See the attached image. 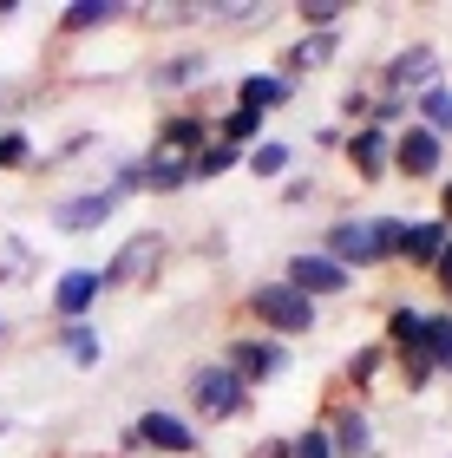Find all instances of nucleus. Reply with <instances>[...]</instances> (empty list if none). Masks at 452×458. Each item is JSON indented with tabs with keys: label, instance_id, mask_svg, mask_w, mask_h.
<instances>
[{
	"label": "nucleus",
	"instance_id": "ddd939ff",
	"mask_svg": "<svg viewBox=\"0 0 452 458\" xmlns=\"http://www.w3.org/2000/svg\"><path fill=\"white\" fill-rule=\"evenodd\" d=\"M341 157H347V171H354L361 183H387V177H394V138L374 131V124L347 131L341 138Z\"/></svg>",
	"mask_w": 452,
	"mask_h": 458
},
{
	"label": "nucleus",
	"instance_id": "cd10ccee",
	"mask_svg": "<svg viewBox=\"0 0 452 458\" xmlns=\"http://www.w3.org/2000/svg\"><path fill=\"white\" fill-rule=\"evenodd\" d=\"M394 373H400L406 393H426V386H433V367H426L420 347H394Z\"/></svg>",
	"mask_w": 452,
	"mask_h": 458
},
{
	"label": "nucleus",
	"instance_id": "9b49d317",
	"mask_svg": "<svg viewBox=\"0 0 452 458\" xmlns=\"http://www.w3.org/2000/svg\"><path fill=\"white\" fill-rule=\"evenodd\" d=\"M132 439L145 445V452H164V458H191L203 439H197V426L183 420V412H164V406H145L132 420Z\"/></svg>",
	"mask_w": 452,
	"mask_h": 458
},
{
	"label": "nucleus",
	"instance_id": "473e14b6",
	"mask_svg": "<svg viewBox=\"0 0 452 458\" xmlns=\"http://www.w3.org/2000/svg\"><path fill=\"white\" fill-rule=\"evenodd\" d=\"M367 112H374V92H367V86H347V92H341V124H347V131H361Z\"/></svg>",
	"mask_w": 452,
	"mask_h": 458
},
{
	"label": "nucleus",
	"instance_id": "a211bd4d",
	"mask_svg": "<svg viewBox=\"0 0 452 458\" xmlns=\"http://www.w3.org/2000/svg\"><path fill=\"white\" fill-rule=\"evenodd\" d=\"M295 98H302V86H289L282 72H243V79H236V106H250V112H262V118L282 112V106H295Z\"/></svg>",
	"mask_w": 452,
	"mask_h": 458
},
{
	"label": "nucleus",
	"instance_id": "a878e982",
	"mask_svg": "<svg viewBox=\"0 0 452 458\" xmlns=\"http://www.w3.org/2000/svg\"><path fill=\"white\" fill-rule=\"evenodd\" d=\"M33 268H39V256H33L27 242H20V236H0V282H27Z\"/></svg>",
	"mask_w": 452,
	"mask_h": 458
},
{
	"label": "nucleus",
	"instance_id": "f03ea898",
	"mask_svg": "<svg viewBox=\"0 0 452 458\" xmlns=\"http://www.w3.org/2000/svg\"><path fill=\"white\" fill-rule=\"evenodd\" d=\"M400 223L406 216H341V223H328L321 256H335L347 276H354V268H380V262H394V249H400Z\"/></svg>",
	"mask_w": 452,
	"mask_h": 458
},
{
	"label": "nucleus",
	"instance_id": "bb28decb",
	"mask_svg": "<svg viewBox=\"0 0 452 458\" xmlns=\"http://www.w3.org/2000/svg\"><path fill=\"white\" fill-rule=\"evenodd\" d=\"M414 118V98H394V92H374V112H367V124H374V131H387L394 138L400 124Z\"/></svg>",
	"mask_w": 452,
	"mask_h": 458
},
{
	"label": "nucleus",
	"instance_id": "7c9ffc66",
	"mask_svg": "<svg viewBox=\"0 0 452 458\" xmlns=\"http://www.w3.org/2000/svg\"><path fill=\"white\" fill-rule=\"evenodd\" d=\"M347 7H328V0H308L302 7V33H341Z\"/></svg>",
	"mask_w": 452,
	"mask_h": 458
},
{
	"label": "nucleus",
	"instance_id": "72a5a7b5",
	"mask_svg": "<svg viewBox=\"0 0 452 458\" xmlns=\"http://www.w3.org/2000/svg\"><path fill=\"white\" fill-rule=\"evenodd\" d=\"M86 151H98V138H86V131H79V138H66V144H59L53 157H39V171H59V164H79Z\"/></svg>",
	"mask_w": 452,
	"mask_h": 458
},
{
	"label": "nucleus",
	"instance_id": "c85d7f7f",
	"mask_svg": "<svg viewBox=\"0 0 452 458\" xmlns=\"http://www.w3.org/2000/svg\"><path fill=\"white\" fill-rule=\"evenodd\" d=\"M420 321H426V315H420L414 301H394V308H387V335H380V341H387V347H406V341L420 335Z\"/></svg>",
	"mask_w": 452,
	"mask_h": 458
},
{
	"label": "nucleus",
	"instance_id": "5701e85b",
	"mask_svg": "<svg viewBox=\"0 0 452 458\" xmlns=\"http://www.w3.org/2000/svg\"><path fill=\"white\" fill-rule=\"evenodd\" d=\"M414 124H426L433 138L452 144V86H446V79H439V86H426V92L414 98Z\"/></svg>",
	"mask_w": 452,
	"mask_h": 458
},
{
	"label": "nucleus",
	"instance_id": "f704fd0d",
	"mask_svg": "<svg viewBox=\"0 0 452 458\" xmlns=\"http://www.w3.org/2000/svg\"><path fill=\"white\" fill-rule=\"evenodd\" d=\"M210 20H223V27H262L269 20V7H203Z\"/></svg>",
	"mask_w": 452,
	"mask_h": 458
},
{
	"label": "nucleus",
	"instance_id": "1a4fd4ad",
	"mask_svg": "<svg viewBox=\"0 0 452 458\" xmlns=\"http://www.w3.org/2000/svg\"><path fill=\"white\" fill-rule=\"evenodd\" d=\"M118 210H125V197L112 191V183H98V191H72L53 203V229L59 236H92V229H106Z\"/></svg>",
	"mask_w": 452,
	"mask_h": 458
},
{
	"label": "nucleus",
	"instance_id": "6ab92c4d",
	"mask_svg": "<svg viewBox=\"0 0 452 458\" xmlns=\"http://www.w3.org/2000/svg\"><path fill=\"white\" fill-rule=\"evenodd\" d=\"M203 72H210V53H171V59H158V66L145 72V86L151 92H183V86H203Z\"/></svg>",
	"mask_w": 452,
	"mask_h": 458
},
{
	"label": "nucleus",
	"instance_id": "b1692460",
	"mask_svg": "<svg viewBox=\"0 0 452 458\" xmlns=\"http://www.w3.org/2000/svg\"><path fill=\"white\" fill-rule=\"evenodd\" d=\"M243 164H250V177H269V183H282L295 171V144H282V138H262L256 151H243Z\"/></svg>",
	"mask_w": 452,
	"mask_h": 458
},
{
	"label": "nucleus",
	"instance_id": "7ed1b4c3",
	"mask_svg": "<svg viewBox=\"0 0 452 458\" xmlns=\"http://www.w3.org/2000/svg\"><path fill=\"white\" fill-rule=\"evenodd\" d=\"M243 308H250V321L262 327V335H276V341H295V335H308V327L321 321V308L302 295V288H289V282H250V295H243Z\"/></svg>",
	"mask_w": 452,
	"mask_h": 458
},
{
	"label": "nucleus",
	"instance_id": "39448f33",
	"mask_svg": "<svg viewBox=\"0 0 452 458\" xmlns=\"http://www.w3.org/2000/svg\"><path fill=\"white\" fill-rule=\"evenodd\" d=\"M191 406L203 420H243V412H250V386H243L223 360H197L191 367Z\"/></svg>",
	"mask_w": 452,
	"mask_h": 458
},
{
	"label": "nucleus",
	"instance_id": "4c0bfd02",
	"mask_svg": "<svg viewBox=\"0 0 452 458\" xmlns=\"http://www.w3.org/2000/svg\"><path fill=\"white\" fill-rule=\"evenodd\" d=\"M250 458H289V439H262V445H256Z\"/></svg>",
	"mask_w": 452,
	"mask_h": 458
},
{
	"label": "nucleus",
	"instance_id": "58836bf2",
	"mask_svg": "<svg viewBox=\"0 0 452 458\" xmlns=\"http://www.w3.org/2000/svg\"><path fill=\"white\" fill-rule=\"evenodd\" d=\"M439 223L452 229V177H439Z\"/></svg>",
	"mask_w": 452,
	"mask_h": 458
},
{
	"label": "nucleus",
	"instance_id": "423d86ee",
	"mask_svg": "<svg viewBox=\"0 0 452 458\" xmlns=\"http://www.w3.org/2000/svg\"><path fill=\"white\" fill-rule=\"evenodd\" d=\"M223 367L256 393V386H269L276 373L289 367V341H276V335H236L230 347H223Z\"/></svg>",
	"mask_w": 452,
	"mask_h": 458
},
{
	"label": "nucleus",
	"instance_id": "f257e3e1",
	"mask_svg": "<svg viewBox=\"0 0 452 458\" xmlns=\"http://www.w3.org/2000/svg\"><path fill=\"white\" fill-rule=\"evenodd\" d=\"M210 118L203 112H164L158 118V131L145 144V157H138V183H145L151 197H177V191H191V171H197V151L210 144Z\"/></svg>",
	"mask_w": 452,
	"mask_h": 458
},
{
	"label": "nucleus",
	"instance_id": "6e6552de",
	"mask_svg": "<svg viewBox=\"0 0 452 458\" xmlns=\"http://www.w3.org/2000/svg\"><path fill=\"white\" fill-rule=\"evenodd\" d=\"M394 177H406V183H433V177H446V138H433L426 124L406 118L400 131H394Z\"/></svg>",
	"mask_w": 452,
	"mask_h": 458
},
{
	"label": "nucleus",
	"instance_id": "4be33fe9",
	"mask_svg": "<svg viewBox=\"0 0 452 458\" xmlns=\"http://www.w3.org/2000/svg\"><path fill=\"white\" fill-rule=\"evenodd\" d=\"M53 341H59V353H66L72 367H86V373L106 360V341H98V327H92V321H59V327H53Z\"/></svg>",
	"mask_w": 452,
	"mask_h": 458
},
{
	"label": "nucleus",
	"instance_id": "4468645a",
	"mask_svg": "<svg viewBox=\"0 0 452 458\" xmlns=\"http://www.w3.org/2000/svg\"><path fill=\"white\" fill-rule=\"evenodd\" d=\"M98 295H106V268H66L53 282V321H92Z\"/></svg>",
	"mask_w": 452,
	"mask_h": 458
},
{
	"label": "nucleus",
	"instance_id": "aec40b11",
	"mask_svg": "<svg viewBox=\"0 0 452 458\" xmlns=\"http://www.w3.org/2000/svg\"><path fill=\"white\" fill-rule=\"evenodd\" d=\"M406 347H420V353H426L433 380H452V315H446V308H439V315H426V321H420V335L406 341Z\"/></svg>",
	"mask_w": 452,
	"mask_h": 458
},
{
	"label": "nucleus",
	"instance_id": "2f4dec72",
	"mask_svg": "<svg viewBox=\"0 0 452 458\" xmlns=\"http://www.w3.org/2000/svg\"><path fill=\"white\" fill-rule=\"evenodd\" d=\"M289 458H335V445H328V432H321V420H315V426H302L295 439H289Z\"/></svg>",
	"mask_w": 452,
	"mask_h": 458
},
{
	"label": "nucleus",
	"instance_id": "0eeeda50",
	"mask_svg": "<svg viewBox=\"0 0 452 458\" xmlns=\"http://www.w3.org/2000/svg\"><path fill=\"white\" fill-rule=\"evenodd\" d=\"M321 432H328V445H335V458H367L374 452V412H367V400L335 393V400L321 406Z\"/></svg>",
	"mask_w": 452,
	"mask_h": 458
},
{
	"label": "nucleus",
	"instance_id": "dca6fc26",
	"mask_svg": "<svg viewBox=\"0 0 452 458\" xmlns=\"http://www.w3.org/2000/svg\"><path fill=\"white\" fill-rule=\"evenodd\" d=\"M341 59V33H302L295 47H282V79H289V86H302L308 72H321V66H335Z\"/></svg>",
	"mask_w": 452,
	"mask_h": 458
},
{
	"label": "nucleus",
	"instance_id": "9d476101",
	"mask_svg": "<svg viewBox=\"0 0 452 458\" xmlns=\"http://www.w3.org/2000/svg\"><path fill=\"white\" fill-rule=\"evenodd\" d=\"M426 86H439V47H426V39L400 47L380 66V92H394V98H420Z\"/></svg>",
	"mask_w": 452,
	"mask_h": 458
},
{
	"label": "nucleus",
	"instance_id": "412c9836",
	"mask_svg": "<svg viewBox=\"0 0 452 458\" xmlns=\"http://www.w3.org/2000/svg\"><path fill=\"white\" fill-rule=\"evenodd\" d=\"M387 360H394V347H387V341H367V347H354V353L341 360V386H354V400H361V393H367V386H374L380 373H387Z\"/></svg>",
	"mask_w": 452,
	"mask_h": 458
},
{
	"label": "nucleus",
	"instance_id": "f3484780",
	"mask_svg": "<svg viewBox=\"0 0 452 458\" xmlns=\"http://www.w3.org/2000/svg\"><path fill=\"white\" fill-rule=\"evenodd\" d=\"M118 20H145V7H118V0H72V7H59V39L118 27Z\"/></svg>",
	"mask_w": 452,
	"mask_h": 458
},
{
	"label": "nucleus",
	"instance_id": "393cba45",
	"mask_svg": "<svg viewBox=\"0 0 452 458\" xmlns=\"http://www.w3.org/2000/svg\"><path fill=\"white\" fill-rule=\"evenodd\" d=\"M236 164H243V151H230V144H203V151H197V171H191V183H217V177H230L236 171Z\"/></svg>",
	"mask_w": 452,
	"mask_h": 458
},
{
	"label": "nucleus",
	"instance_id": "c756f323",
	"mask_svg": "<svg viewBox=\"0 0 452 458\" xmlns=\"http://www.w3.org/2000/svg\"><path fill=\"white\" fill-rule=\"evenodd\" d=\"M27 164H33V138L20 124H7L0 131V171H27Z\"/></svg>",
	"mask_w": 452,
	"mask_h": 458
},
{
	"label": "nucleus",
	"instance_id": "2eb2a0df",
	"mask_svg": "<svg viewBox=\"0 0 452 458\" xmlns=\"http://www.w3.org/2000/svg\"><path fill=\"white\" fill-rule=\"evenodd\" d=\"M452 242V229L439 216H414V223H400V249H394V262L406 268H426L433 276V262H439V249Z\"/></svg>",
	"mask_w": 452,
	"mask_h": 458
},
{
	"label": "nucleus",
	"instance_id": "ea45409f",
	"mask_svg": "<svg viewBox=\"0 0 452 458\" xmlns=\"http://www.w3.org/2000/svg\"><path fill=\"white\" fill-rule=\"evenodd\" d=\"M0 335H7V321H0Z\"/></svg>",
	"mask_w": 452,
	"mask_h": 458
},
{
	"label": "nucleus",
	"instance_id": "a19ab883",
	"mask_svg": "<svg viewBox=\"0 0 452 458\" xmlns=\"http://www.w3.org/2000/svg\"><path fill=\"white\" fill-rule=\"evenodd\" d=\"M98 458H112V452H98Z\"/></svg>",
	"mask_w": 452,
	"mask_h": 458
},
{
	"label": "nucleus",
	"instance_id": "f8f14e48",
	"mask_svg": "<svg viewBox=\"0 0 452 458\" xmlns=\"http://www.w3.org/2000/svg\"><path fill=\"white\" fill-rule=\"evenodd\" d=\"M282 282H289V288H302L308 301H341L347 288H354V276H347V268H341L335 256H321V249H315V256H289Z\"/></svg>",
	"mask_w": 452,
	"mask_h": 458
},
{
	"label": "nucleus",
	"instance_id": "20e7f679",
	"mask_svg": "<svg viewBox=\"0 0 452 458\" xmlns=\"http://www.w3.org/2000/svg\"><path fill=\"white\" fill-rule=\"evenodd\" d=\"M164 262H171V236H164V229H145V236H132V242L106 262V288L138 295V288H151V282L164 276Z\"/></svg>",
	"mask_w": 452,
	"mask_h": 458
},
{
	"label": "nucleus",
	"instance_id": "e433bc0d",
	"mask_svg": "<svg viewBox=\"0 0 452 458\" xmlns=\"http://www.w3.org/2000/svg\"><path fill=\"white\" fill-rule=\"evenodd\" d=\"M433 282H439V295L452 301V242L439 249V262H433Z\"/></svg>",
	"mask_w": 452,
	"mask_h": 458
},
{
	"label": "nucleus",
	"instance_id": "c9c22d12",
	"mask_svg": "<svg viewBox=\"0 0 452 458\" xmlns=\"http://www.w3.org/2000/svg\"><path fill=\"white\" fill-rule=\"evenodd\" d=\"M308 197H315V177H282V203H308Z\"/></svg>",
	"mask_w": 452,
	"mask_h": 458
}]
</instances>
